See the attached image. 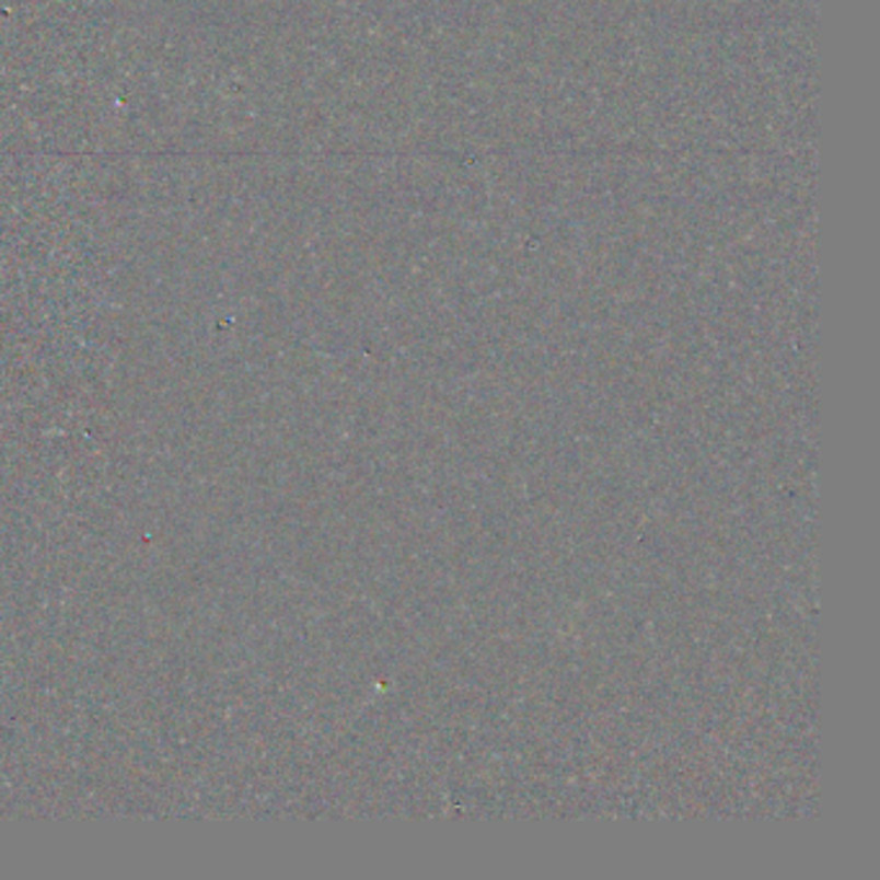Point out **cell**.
<instances>
[]
</instances>
